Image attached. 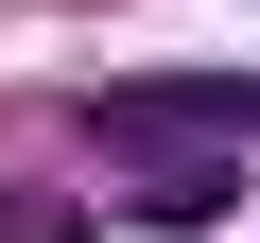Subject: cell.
<instances>
[{
    "label": "cell",
    "instance_id": "6da1fadb",
    "mask_svg": "<svg viewBox=\"0 0 260 243\" xmlns=\"http://www.w3.org/2000/svg\"><path fill=\"white\" fill-rule=\"evenodd\" d=\"M104 139H225V157H260V70H139V87H104Z\"/></svg>",
    "mask_w": 260,
    "mask_h": 243
},
{
    "label": "cell",
    "instance_id": "3957f363",
    "mask_svg": "<svg viewBox=\"0 0 260 243\" xmlns=\"http://www.w3.org/2000/svg\"><path fill=\"white\" fill-rule=\"evenodd\" d=\"M0 243H87V208L70 191H0Z\"/></svg>",
    "mask_w": 260,
    "mask_h": 243
},
{
    "label": "cell",
    "instance_id": "7a4b0ae2",
    "mask_svg": "<svg viewBox=\"0 0 260 243\" xmlns=\"http://www.w3.org/2000/svg\"><path fill=\"white\" fill-rule=\"evenodd\" d=\"M121 157H139V226H225V191H243L225 139H121Z\"/></svg>",
    "mask_w": 260,
    "mask_h": 243
}]
</instances>
